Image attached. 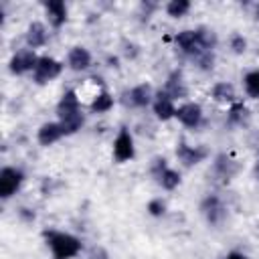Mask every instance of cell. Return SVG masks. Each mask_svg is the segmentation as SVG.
<instances>
[{
  "label": "cell",
  "mask_w": 259,
  "mask_h": 259,
  "mask_svg": "<svg viewBox=\"0 0 259 259\" xmlns=\"http://www.w3.org/2000/svg\"><path fill=\"white\" fill-rule=\"evenodd\" d=\"M47 245L51 247V253L55 259H73L81 251V241L69 233L61 231H45Z\"/></svg>",
  "instance_id": "1"
},
{
  "label": "cell",
  "mask_w": 259,
  "mask_h": 259,
  "mask_svg": "<svg viewBox=\"0 0 259 259\" xmlns=\"http://www.w3.org/2000/svg\"><path fill=\"white\" fill-rule=\"evenodd\" d=\"M63 71V63H59L57 59L53 57H38V63H36V69L32 71V79L34 83L42 85V83H49L53 79H57Z\"/></svg>",
  "instance_id": "2"
},
{
  "label": "cell",
  "mask_w": 259,
  "mask_h": 259,
  "mask_svg": "<svg viewBox=\"0 0 259 259\" xmlns=\"http://www.w3.org/2000/svg\"><path fill=\"white\" fill-rule=\"evenodd\" d=\"M152 174H154L156 182H158L162 188H166V190H174V188L180 184V174H178L176 170H172V168L166 164L164 158H156V160L152 162Z\"/></svg>",
  "instance_id": "3"
},
{
  "label": "cell",
  "mask_w": 259,
  "mask_h": 259,
  "mask_svg": "<svg viewBox=\"0 0 259 259\" xmlns=\"http://www.w3.org/2000/svg\"><path fill=\"white\" fill-rule=\"evenodd\" d=\"M24 180V174L22 170L18 168H12V166H6L0 170V196L2 198H10L22 184Z\"/></svg>",
  "instance_id": "4"
},
{
  "label": "cell",
  "mask_w": 259,
  "mask_h": 259,
  "mask_svg": "<svg viewBox=\"0 0 259 259\" xmlns=\"http://www.w3.org/2000/svg\"><path fill=\"white\" fill-rule=\"evenodd\" d=\"M134 154H136L134 138H132L127 127H121L117 138H115V142H113V158L117 162H127V160L134 158Z\"/></svg>",
  "instance_id": "5"
},
{
  "label": "cell",
  "mask_w": 259,
  "mask_h": 259,
  "mask_svg": "<svg viewBox=\"0 0 259 259\" xmlns=\"http://www.w3.org/2000/svg\"><path fill=\"white\" fill-rule=\"evenodd\" d=\"M200 210H202L204 219H206L210 225L223 223V219H225V214H227V210H225V206H223V202H221V198H219L217 194L204 196V200L200 202Z\"/></svg>",
  "instance_id": "6"
},
{
  "label": "cell",
  "mask_w": 259,
  "mask_h": 259,
  "mask_svg": "<svg viewBox=\"0 0 259 259\" xmlns=\"http://www.w3.org/2000/svg\"><path fill=\"white\" fill-rule=\"evenodd\" d=\"M36 63H38V57L34 55V51L32 49H24V51H18L10 59V71L14 75H22V73L34 71L36 69Z\"/></svg>",
  "instance_id": "7"
},
{
  "label": "cell",
  "mask_w": 259,
  "mask_h": 259,
  "mask_svg": "<svg viewBox=\"0 0 259 259\" xmlns=\"http://www.w3.org/2000/svg\"><path fill=\"white\" fill-rule=\"evenodd\" d=\"M176 117L186 127H198L202 121V107L198 103H192V101L182 103L180 107H176Z\"/></svg>",
  "instance_id": "8"
},
{
  "label": "cell",
  "mask_w": 259,
  "mask_h": 259,
  "mask_svg": "<svg viewBox=\"0 0 259 259\" xmlns=\"http://www.w3.org/2000/svg\"><path fill=\"white\" fill-rule=\"evenodd\" d=\"M206 156H208V150L202 148V146H194V148H192V146L180 142L178 148H176V158H178L184 166H194V164L202 162Z\"/></svg>",
  "instance_id": "9"
},
{
  "label": "cell",
  "mask_w": 259,
  "mask_h": 259,
  "mask_svg": "<svg viewBox=\"0 0 259 259\" xmlns=\"http://www.w3.org/2000/svg\"><path fill=\"white\" fill-rule=\"evenodd\" d=\"M152 109H154L156 117L162 119V121H166V119H170V117H176V105H174V101L168 97V93H166L164 89H160V91L156 93V99H154V103H152Z\"/></svg>",
  "instance_id": "10"
},
{
  "label": "cell",
  "mask_w": 259,
  "mask_h": 259,
  "mask_svg": "<svg viewBox=\"0 0 259 259\" xmlns=\"http://www.w3.org/2000/svg\"><path fill=\"white\" fill-rule=\"evenodd\" d=\"M164 91L168 93V97L174 101V99H182V97H186L188 95V89H186V83H184V79H182V73L176 69V71H172L170 75H168V79H166V83H164Z\"/></svg>",
  "instance_id": "11"
},
{
  "label": "cell",
  "mask_w": 259,
  "mask_h": 259,
  "mask_svg": "<svg viewBox=\"0 0 259 259\" xmlns=\"http://www.w3.org/2000/svg\"><path fill=\"white\" fill-rule=\"evenodd\" d=\"M176 45L178 49L184 53V55H192V57H198L202 53L200 45H198V38H196V32L194 30H180L176 34Z\"/></svg>",
  "instance_id": "12"
},
{
  "label": "cell",
  "mask_w": 259,
  "mask_h": 259,
  "mask_svg": "<svg viewBox=\"0 0 259 259\" xmlns=\"http://www.w3.org/2000/svg\"><path fill=\"white\" fill-rule=\"evenodd\" d=\"M67 65L73 71H85L91 67V53L83 47H73L67 57Z\"/></svg>",
  "instance_id": "13"
},
{
  "label": "cell",
  "mask_w": 259,
  "mask_h": 259,
  "mask_svg": "<svg viewBox=\"0 0 259 259\" xmlns=\"http://www.w3.org/2000/svg\"><path fill=\"white\" fill-rule=\"evenodd\" d=\"M45 10H47V16H49V22L55 28L65 24V20H67V6H65L63 0H49V2H45Z\"/></svg>",
  "instance_id": "14"
},
{
  "label": "cell",
  "mask_w": 259,
  "mask_h": 259,
  "mask_svg": "<svg viewBox=\"0 0 259 259\" xmlns=\"http://www.w3.org/2000/svg\"><path fill=\"white\" fill-rule=\"evenodd\" d=\"M63 127L59 121H49V123H42L40 130H38V144L40 146H51L55 142H59L63 138Z\"/></svg>",
  "instance_id": "15"
},
{
  "label": "cell",
  "mask_w": 259,
  "mask_h": 259,
  "mask_svg": "<svg viewBox=\"0 0 259 259\" xmlns=\"http://www.w3.org/2000/svg\"><path fill=\"white\" fill-rule=\"evenodd\" d=\"M127 97H130V105H134V107H146V105L152 103V97L154 95H152V87L148 83H140V85H136V87L130 89Z\"/></svg>",
  "instance_id": "16"
},
{
  "label": "cell",
  "mask_w": 259,
  "mask_h": 259,
  "mask_svg": "<svg viewBox=\"0 0 259 259\" xmlns=\"http://www.w3.org/2000/svg\"><path fill=\"white\" fill-rule=\"evenodd\" d=\"M26 45L28 49H38L42 45H47V28L42 22H30L28 24V30H26Z\"/></svg>",
  "instance_id": "17"
},
{
  "label": "cell",
  "mask_w": 259,
  "mask_h": 259,
  "mask_svg": "<svg viewBox=\"0 0 259 259\" xmlns=\"http://www.w3.org/2000/svg\"><path fill=\"white\" fill-rule=\"evenodd\" d=\"M75 111H81V103H79L77 93H75L73 89H69V91L61 97V101L57 103V115H59V117H65V115L75 113Z\"/></svg>",
  "instance_id": "18"
},
{
  "label": "cell",
  "mask_w": 259,
  "mask_h": 259,
  "mask_svg": "<svg viewBox=\"0 0 259 259\" xmlns=\"http://www.w3.org/2000/svg\"><path fill=\"white\" fill-rule=\"evenodd\" d=\"M235 172H237V164H235V160H231L227 154H219V156L214 158V174H217L219 178L229 180L231 176H235Z\"/></svg>",
  "instance_id": "19"
},
{
  "label": "cell",
  "mask_w": 259,
  "mask_h": 259,
  "mask_svg": "<svg viewBox=\"0 0 259 259\" xmlns=\"http://www.w3.org/2000/svg\"><path fill=\"white\" fill-rule=\"evenodd\" d=\"M210 95H212V99L219 101V103H235V101H237V99H235V87H233L231 83H227V81L217 83V85L212 87Z\"/></svg>",
  "instance_id": "20"
},
{
  "label": "cell",
  "mask_w": 259,
  "mask_h": 259,
  "mask_svg": "<svg viewBox=\"0 0 259 259\" xmlns=\"http://www.w3.org/2000/svg\"><path fill=\"white\" fill-rule=\"evenodd\" d=\"M83 121H85V117H83V113H81V111L69 113V115H65V117H59V123H61V127H63V134H65V136H71V134H75L77 130H81Z\"/></svg>",
  "instance_id": "21"
},
{
  "label": "cell",
  "mask_w": 259,
  "mask_h": 259,
  "mask_svg": "<svg viewBox=\"0 0 259 259\" xmlns=\"http://www.w3.org/2000/svg\"><path fill=\"white\" fill-rule=\"evenodd\" d=\"M194 32H196V38H198V45H200L202 51H212V49L217 47L219 38H217V32H214V30H210V28H206V26H200V28H196Z\"/></svg>",
  "instance_id": "22"
},
{
  "label": "cell",
  "mask_w": 259,
  "mask_h": 259,
  "mask_svg": "<svg viewBox=\"0 0 259 259\" xmlns=\"http://www.w3.org/2000/svg\"><path fill=\"white\" fill-rule=\"evenodd\" d=\"M91 111H95V113H105V111H109L111 107H113V97L107 93V91H101V93H97L95 97H93V101H91Z\"/></svg>",
  "instance_id": "23"
},
{
  "label": "cell",
  "mask_w": 259,
  "mask_h": 259,
  "mask_svg": "<svg viewBox=\"0 0 259 259\" xmlns=\"http://www.w3.org/2000/svg\"><path fill=\"white\" fill-rule=\"evenodd\" d=\"M243 81H245L247 95L253 97V99H259V69L257 71H249Z\"/></svg>",
  "instance_id": "24"
},
{
  "label": "cell",
  "mask_w": 259,
  "mask_h": 259,
  "mask_svg": "<svg viewBox=\"0 0 259 259\" xmlns=\"http://www.w3.org/2000/svg\"><path fill=\"white\" fill-rule=\"evenodd\" d=\"M188 10H190V2H188V0H170V2L166 4V12H168V16H172V18H180V16H184Z\"/></svg>",
  "instance_id": "25"
},
{
  "label": "cell",
  "mask_w": 259,
  "mask_h": 259,
  "mask_svg": "<svg viewBox=\"0 0 259 259\" xmlns=\"http://www.w3.org/2000/svg\"><path fill=\"white\" fill-rule=\"evenodd\" d=\"M227 117H229L231 123H241V121L247 117V107H245L241 101H235V103H231Z\"/></svg>",
  "instance_id": "26"
},
{
  "label": "cell",
  "mask_w": 259,
  "mask_h": 259,
  "mask_svg": "<svg viewBox=\"0 0 259 259\" xmlns=\"http://www.w3.org/2000/svg\"><path fill=\"white\" fill-rule=\"evenodd\" d=\"M196 59V65L202 69V71H210L212 67H214V55H212V51H202L198 57H194Z\"/></svg>",
  "instance_id": "27"
},
{
  "label": "cell",
  "mask_w": 259,
  "mask_h": 259,
  "mask_svg": "<svg viewBox=\"0 0 259 259\" xmlns=\"http://www.w3.org/2000/svg\"><path fill=\"white\" fill-rule=\"evenodd\" d=\"M148 212H150L152 217H162V214L166 212V202H164L162 198L150 200V202H148Z\"/></svg>",
  "instance_id": "28"
},
{
  "label": "cell",
  "mask_w": 259,
  "mask_h": 259,
  "mask_svg": "<svg viewBox=\"0 0 259 259\" xmlns=\"http://www.w3.org/2000/svg\"><path fill=\"white\" fill-rule=\"evenodd\" d=\"M229 45H231L233 53H237V55L245 53V49H247V40L243 38V34H233L231 40H229Z\"/></svg>",
  "instance_id": "29"
},
{
  "label": "cell",
  "mask_w": 259,
  "mask_h": 259,
  "mask_svg": "<svg viewBox=\"0 0 259 259\" xmlns=\"http://www.w3.org/2000/svg\"><path fill=\"white\" fill-rule=\"evenodd\" d=\"M136 55H138V49H136V45H132V42L127 45V42H125V57H130V59H134Z\"/></svg>",
  "instance_id": "30"
},
{
  "label": "cell",
  "mask_w": 259,
  "mask_h": 259,
  "mask_svg": "<svg viewBox=\"0 0 259 259\" xmlns=\"http://www.w3.org/2000/svg\"><path fill=\"white\" fill-rule=\"evenodd\" d=\"M225 259H249V257H247V255H243V253H239V251H231Z\"/></svg>",
  "instance_id": "31"
},
{
  "label": "cell",
  "mask_w": 259,
  "mask_h": 259,
  "mask_svg": "<svg viewBox=\"0 0 259 259\" xmlns=\"http://www.w3.org/2000/svg\"><path fill=\"white\" fill-rule=\"evenodd\" d=\"M107 63H109L111 67H117V59H115V57H109V59H107Z\"/></svg>",
  "instance_id": "32"
},
{
  "label": "cell",
  "mask_w": 259,
  "mask_h": 259,
  "mask_svg": "<svg viewBox=\"0 0 259 259\" xmlns=\"http://www.w3.org/2000/svg\"><path fill=\"white\" fill-rule=\"evenodd\" d=\"M255 178L259 180V160H257V164H255Z\"/></svg>",
  "instance_id": "33"
},
{
  "label": "cell",
  "mask_w": 259,
  "mask_h": 259,
  "mask_svg": "<svg viewBox=\"0 0 259 259\" xmlns=\"http://www.w3.org/2000/svg\"><path fill=\"white\" fill-rule=\"evenodd\" d=\"M257 18H259V6H257Z\"/></svg>",
  "instance_id": "34"
}]
</instances>
